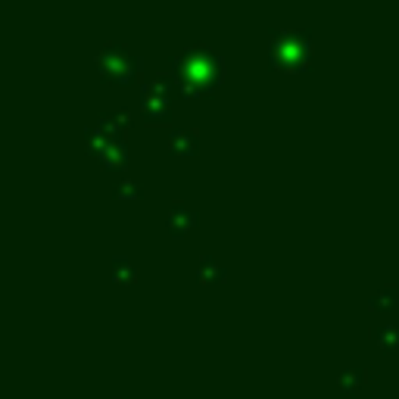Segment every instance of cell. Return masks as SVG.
Returning a JSON list of instances; mask_svg holds the SVG:
<instances>
[{
	"instance_id": "6da1fadb",
	"label": "cell",
	"mask_w": 399,
	"mask_h": 399,
	"mask_svg": "<svg viewBox=\"0 0 399 399\" xmlns=\"http://www.w3.org/2000/svg\"><path fill=\"white\" fill-rule=\"evenodd\" d=\"M175 72H178V82L184 84V91L197 94V91L216 88L222 63H218V57L209 47H188L175 59Z\"/></svg>"
},
{
	"instance_id": "7a4b0ae2",
	"label": "cell",
	"mask_w": 399,
	"mask_h": 399,
	"mask_svg": "<svg viewBox=\"0 0 399 399\" xmlns=\"http://www.w3.org/2000/svg\"><path fill=\"white\" fill-rule=\"evenodd\" d=\"M271 57L284 59V63H303L309 57V35L299 31H278L271 35Z\"/></svg>"
},
{
	"instance_id": "3957f363",
	"label": "cell",
	"mask_w": 399,
	"mask_h": 399,
	"mask_svg": "<svg viewBox=\"0 0 399 399\" xmlns=\"http://www.w3.org/2000/svg\"><path fill=\"white\" fill-rule=\"evenodd\" d=\"M100 69L106 72V75H116L119 82H125V78H131L137 69H141V59L131 57L125 47H119V44H110L103 53H100Z\"/></svg>"
},
{
	"instance_id": "277c9868",
	"label": "cell",
	"mask_w": 399,
	"mask_h": 399,
	"mask_svg": "<svg viewBox=\"0 0 399 399\" xmlns=\"http://www.w3.org/2000/svg\"><path fill=\"white\" fill-rule=\"evenodd\" d=\"M165 222H169L172 234H188V231L197 225V212L190 209V206H184V203H175L169 209V216H165Z\"/></svg>"
},
{
	"instance_id": "5b68a950",
	"label": "cell",
	"mask_w": 399,
	"mask_h": 399,
	"mask_svg": "<svg viewBox=\"0 0 399 399\" xmlns=\"http://www.w3.org/2000/svg\"><path fill=\"white\" fill-rule=\"evenodd\" d=\"M371 340L387 352L399 349V324H377V328H371Z\"/></svg>"
},
{
	"instance_id": "8992f818",
	"label": "cell",
	"mask_w": 399,
	"mask_h": 399,
	"mask_svg": "<svg viewBox=\"0 0 399 399\" xmlns=\"http://www.w3.org/2000/svg\"><path fill=\"white\" fill-rule=\"evenodd\" d=\"M169 147L172 153H181V156H190V153L197 150V135L188 128H172L169 135Z\"/></svg>"
},
{
	"instance_id": "52a82bcc",
	"label": "cell",
	"mask_w": 399,
	"mask_h": 399,
	"mask_svg": "<svg viewBox=\"0 0 399 399\" xmlns=\"http://www.w3.org/2000/svg\"><path fill=\"white\" fill-rule=\"evenodd\" d=\"M128 122H131L128 112H125V110H116V112H106V116L100 119L97 125H100V131H110V135L119 141V135H122V131L128 128Z\"/></svg>"
},
{
	"instance_id": "ba28073f",
	"label": "cell",
	"mask_w": 399,
	"mask_h": 399,
	"mask_svg": "<svg viewBox=\"0 0 399 399\" xmlns=\"http://www.w3.org/2000/svg\"><path fill=\"white\" fill-rule=\"evenodd\" d=\"M225 275H228V271H225V265L218 262V259H212V256H206L203 262H200V269H197V278H200L203 284L225 281Z\"/></svg>"
},
{
	"instance_id": "9c48e42d",
	"label": "cell",
	"mask_w": 399,
	"mask_h": 399,
	"mask_svg": "<svg viewBox=\"0 0 399 399\" xmlns=\"http://www.w3.org/2000/svg\"><path fill=\"white\" fill-rule=\"evenodd\" d=\"M112 278H116L119 284H135L137 281L135 262H131V259H125V256H116V259H112Z\"/></svg>"
},
{
	"instance_id": "30bf717a",
	"label": "cell",
	"mask_w": 399,
	"mask_h": 399,
	"mask_svg": "<svg viewBox=\"0 0 399 399\" xmlns=\"http://www.w3.org/2000/svg\"><path fill=\"white\" fill-rule=\"evenodd\" d=\"M100 156H103L106 165H122L125 159H128V147H125V141L119 137V141H110V144H106V150L100 153Z\"/></svg>"
},
{
	"instance_id": "8fae6325",
	"label": "cell",
	"mask_w": 399,
	"mask_h": 399,
	"mask_svg": "<svg viewBox=\"0 0 399 399\" xmlns=\"http://www.w3.org/2000/svg\"><path fill=\"white\" fill-rule=\"evenodd\" d=\"M362 384H365V371L362 368H347L340 375V381H337V387H340V393H356Z\"/></svg>"
},
{
	"instance_id": "7c38bea8",
	"label": "cell",
	"mask_w": 399,
	"mask_h": 399,
	"mask_svg": "<svg viewBox=\"0 0 399 399\" xmlns=\"http://www.w3.org/2000/svg\"><path fill=\"white\" fill-rule=\"evenodd\" d=\"M396 299H399L396 287H381L375 296H371L368 309H393V306H396Z\"/></svg>"
},
{
	"instance_id": "4fadbf2b",
	"label": "cell",
	"mask_w": 399,
	"mask_h": 399,
	"mask_svg": "<svg viewBox=\"0 0 399 399\" xmlns=\"http://www.w3.org/2000/svg\"><path fill=\"white\" fill-rule=\"evenodd\" d=\"M119 194H125V197H137V194H141V188H137V184L135 181H131V178H125V181H119Z\"/></svg>"
}]
</instances>
